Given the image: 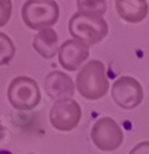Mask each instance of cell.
<instances>
[{"label":"cell","instance_id":"6da1fadb","mask_svg":"<svg viewBox=\"0 0 149 154\" xmlns=\"http://www.w3.org/2000/svg\"><path fill=\"white\" fill-rule=\"evenodd\" d=\"M108 79L106 69L101 60L93 59L84 64L75 79V86L79 94L86 100H99L108 90Z\"/></svg>","mask_w":149,"mask_h":154},{"label":"cell","instance_id":"7a4b0ae2","mask_svg":"<svg viewBox=\"0 0 149 154\" xmlns=\"http://www.w3.org/2000/svg\"><path fill=\"white\" fill-rule=\"evenodd\" d=\"M68 29L74 40L88 47L101 42L108 33L107 22L102 16L88 15L79 11L69 19Z\"/></svg>","mask_w":149,"mask_h":154},{"label":"cell","instance_id":"3957f363","mask_svg":"<svg viewBox=\"0 0 149 154\" xmlns=\"http://www.w3.org/2000/svg\"><path fill=\"white\" fill-rule=\"evenodd\" d=\"M25 25L31 30H44L58 21L59 6L54 0H29L21 9Z\"/></svg>","mask_w":149,"mask_h":154},{"label":"cell","instance_id":"277c9868","mask_svg":"<svg viewBox=\"0 0 149 154\" xmlns=\"http://www.w3.org/2000/svg\"><path fill=\"white\" fill-rule=\"evenodd\" d=\"M8 99L11 106L20 110H33L41 101V91L37 82L29 76H17L8 88Z\"/></svg>","mask_w":149,"mask_h":154},{"label":"cell","instance_id":"5b68a950","mask_svg":"<svg viewBox=\"0 0 149 154\" xmlns=\"http://www.w3.org/2000/svg\"><path fill=\"white\" fill-rule=\"evenodd\" d=\"M122 128L111 117L99 119L91 128L93 143L102 152H114L123 143Z\"/></svg>","mask_w":149,"mask_h":154},{"label":"cell","instance_id":"8992f818","mask_svg":"<svg viewBox=\"0 0 149 154\" xmlns=\"http://www.w3.org/2000/svg\"><path fill=\"white\" fill-rule=\"evenodd\" d=\"M111 95L117 106L125 110H132L142 104L144 91L137 79L132 76H121L114 83Z\"/></svg>","mask_w":149,"mask_h":154},{"label":"cell","instance_id":"52a82bcc","mask_svg":"<svg viewBox=\"0 0 149 154\" xmlns=\"http://www.w3.org/2000/svg\"><path fill=\"white\" fill-rule=\"evenodd\" d=\"M81 119V107L75 100L65 99L56 101L49 111L51 125L58 131L69 132L75 128Z\"/></svg>","mask_w":149,"mask_h":154},{"label":"cell","instance_id":"ba28073f","mask_svg":"<svg viewBox=\"0 0 149 154\" xmlns=\"http://www.w3.org/2000/svg\"><path fill=\"white\" fill-rule=\"evenodd\" d=\"M89 58V47L74 40H67L59 47L58 59L60 66L68 72L77 70Z\"/></svg>","mask_w":149,"mask_h":154},{"label":"cell","instance_id":"9c48e42d","mask_svg":"<svg viewBox=\"0 0 149 154\" xmlns=\"http://www.w3.org/2000/svg\"><path fill=\"white\" fill-rule=\"evenodd\" d=\"M43 88L48 97L57 101L71 99L74 91H75V85H74L71 78L60 70L49 73L44 78Z\"/></svg>","mask_w":149,"mask_h":154},{"label":"cell","instance_id":"30bf717a","mask_svg":"<svg viewBox=\"0 0 149 154\" xmlns=\"http://www.w3.org/2000/svg\"><path fill=\"white\" fill-rule=\"evenodd\" d=\"M115 6L120 17L131 23H138L148 15V3L145 0H117Z\"/></svg>","mask_w":149,"mask_h":154},{"label":"cell","instance_id":"8fae6325","mask_svg":"<svg viewBox=\"0 0 149 154\" xmlns=\"http://www.w3.org/2000/svg\"><path fill=\"white\" fill-rule=\"evenodd\" d=\"M32 47L41 57L46 59L53 58L57 54V52H59L57 32L52 27L41 30L37 35H35Z\"/></svg>","mask_w":149,"mask_h":154},{"label":"cell","instance_id":"7c38bea8","mask_svg":"<svg viewBox=\"0 0 149 154\" xmlns=\"http://www.w3.org/2000/svg\"><path fill=\"white\" fill-rule=\"evenodd\" d=\"M77 6L79 12L94 16H102L106 12L107 3L105 0H78Z\"/></svg>","mask_w":149,"mask_h":154},{"label":"cell","instance_id":"4fadbf2b","mask_svg":"<svg viewBox=\"0 0 149 154\" xmlns=\"http://www.w3.org/2000/svg\"><path fill=\"white\" fill-rule=\"evenodd\" d=\"M15 52L16 48L11 38L8 35L0 32V67L9 64L14 58Z\"/></svg>","mask_w":149,"mask_h":154},{"label":"cell","instance_id":"5bb4252c","mask_svg":"<svg viewBox=\"0 0 149 154\" xmlns=\"http://www.w3.org/2000/svg\"><path fill=\"white\" fill-rule=\"evenodd\" d=\"M12 11V3L10 0H0V27L8 23Z\"/></svg>","mask_w":149,"mask_h":154},{"label":"cell","instance_id":"9a60e30c","mask_svg":"<svg viewBox=\"0 0 149 154\" xmlns=\"http://www.w3.org/2000/svg\"><path fill=\"white\" fill-rule=\"evenodd\" d=\"M128 154H149V140L138 143Z\"/></svg>","mask_w":149,"mask_h":154},{"label":"cell","instance_id":"2e32d148","mask_svg":"<svg viewBox=\"0 0 149 154\" xmlns=\"http://www.w3.org/2000/svg\"><path fill=\"white\" fill-rule=\"evenodd\" d=\"M5 136V128L2 126V123H0V138H3Z\"/></svg>","mask_w":149,"mask_h":154},{"label":"cell","instance_id":"e0dca14e","mask_svg":"<svg viewBox=\"0 0 149 154\" xmlns=\"http://www.w3.org/2000/svg\"><path fill=\"white\" fill-rule=\"evenodd\" d=\"M0 154H12V153L9 152V150H4V149H3V150H0Z\"/></svg>","mask_w":149,"mask_h":154},{"label":"cell","instance_id":"ac0fdd59","mask_svg":"<svg viewBox=\"0 0 149 154\" xmlns=\"http://www.w3.org/2000/svg\"><path fill=\"white\" fill-rule=\"evenodd\" d=\"M29 154H33V153H29Z\"/></svg>","mask_w":149,"mask_h":154}]
</instances>
